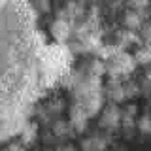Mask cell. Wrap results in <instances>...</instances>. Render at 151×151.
<instances>
[{"instance_id": "obj_1", "label": "cell", "mask_w": 151, "mask_h": 151, "mask_svg": "<svg viewBox=\"0 0 151 151\" xmlns=\"http://www.w3.org/2000/svg\"><path fill=\"white\" fill-rule=\"evenodd\" d=\"M38 78V44L25 0H0V129L19 115Z\"/></svg>"}]
</instances>
